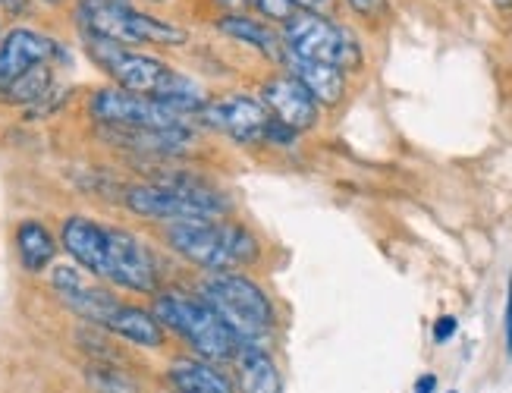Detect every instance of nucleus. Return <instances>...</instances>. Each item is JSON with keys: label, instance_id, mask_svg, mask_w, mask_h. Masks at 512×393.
I'll return each mask as SVG.
<instances>
[{"label": "nucleus", "instance_id": "obj_4", "mask_svg": "<svg viewBox=\"0 0 512 393\" xmlns=\"http://www.w3.org/2000/svg\"><path fill=\"white\" fill-rule=\"evenodd\" d=\"M126 208L151 221L180 224V221H214L224 217L227 199L189 177H164L148 186H132L126 192Z\"/></svg>", "mask_w": 512, "mask_h": 393}, {"label": "nucleus", "instance_id": "obj_15", "mask_svg": "<svg viewBox=\"0 0 512 393\" xmlns=\"http://www.w3.org/2000/svg\"><path fill=\"white\" fill-rule=\"evenodd\" d=\"M286 63H289V76L299 79L305 85V92L315 98L318 104H340L343 95H346V73L330 67V63H318V60H302V57H293L286 54Z\"/></svg>", "mask_w": 512, "mask_h": 393}, {"label": "nucleus", "instance_id": "obj_27", "mask_svg": "<svg viewBox=\"0 0 512 393\" xmlns=\"http://www.w3.org/2000/svg\"><path fill=\"white\" fill-rule=\"evenodd\" d=\"M506 353L512 356V280H509V296H506Z\"/></svg>", "mask_w": 512, "mask_h": 393}, {"label": "nucleus", "instance_id": "obj_25", "mask_svg": "<svg viewBox=\"0 0 512 393\" xmlns=\"http://www.w3.org/2000/svg\"><path fill=\"white\" fill-rule=\"evenodd\" d=\"M299 13H315V16H330L337 0H289Z\"/></svg>", "mask_w": 512, "mask_h": 393}, {"label": "nucleus", "instance_id": "obj_31", "mask_svg": "<svg viewBox=\"0 0 512 393\" xmlns=\"http://www.w3.org/2000/svg\"><path fill=\"white\" fill-rule=\"evenodd\" d=\"M41 4H51V7H57V4H66V0H41Z\"/></svg>", "mask_w": 512, "mask_h": 393}, {"label": "nucleus", "instance_id": "obj_21", "mask_svg": "<svg viewBox=\"0 0 512 393\" xmlns=\"http://www.w3.org/2000/svg\"><path fill=\"white\" fill-rule=\"evenodd\" d=\"M48 89H51V63H41V67H35L32 73L22 76L4 98L13 104H32L41 95H48Z\"/></svg>", "mask_w": 512, "mask_h": 393}, {"label": "nucleus", "instance_id": "obj_33", "mask_svg": "<svg viewBox=\"0 0 512 393\" xmlns=\"http://www.w3.org/2000/svg\"><path fill=\"white\" fill-rule=\"evenodd\" d=\"M0 41H4V38H0Z\"/></svg>", "mask_w": 512, "mask_h": 393}, {"label": "nucleus", "instance_id": "obj_11", "mask_svg": "<svg viewBox=\"0 0 512 393\" xmlns=\"http://www.w3.org/2000/svg\"><path fill=\"white\" fill-rule=\"evenodd\" d=\"M57 54H60L57 41L35 29L7 32V38L0 41V95H7L22 76L41 67V63H51Z\"/></svg>", "mask_w": 512, "mask_h": 393}, {"label": "nucleus", "instance_id": "obj_22", "mask_svg": "<svg viewBox=\"0 0 512 393\" xmlns=\"http://www.w3.org/2000/svg\"><path fill=\"white\" fill-rule=\"evenodd\" d=\"M88 387L95 393H139L136 381L126 378L120 368H110V365L88 368Z\"/></svg>", "mask_w": 512, "mask_h": 393}, {"label": "nucleus", "instance_id": "obj_20", "mask_svg": "<svg viewBox=\"0 0 512 393\" xmlns=\"http://www.w3.org/2000/svg\"><path fill=\"white\" fill-rule=\"evenodd\" d=\"M170 381L180 393H236L224 375L205 362H176L170 368Z\"/></svg>", "mask_w": 512, "mask_h": 393}, {"label": "nucleus", "instance_id": "obj_5", "mask_svg": "<svg viewBox=\"0 0 512 393\" xmlns=\"http://www.w3.org/2000/svg\"><path fill=\"white\" fill-rule=\"evenodd\" d=\"M154 318L167 324L170 331L180 334L195 353L205 359L224 362V359L236 356V349H239V340L227 327V321L198 296L167 290L154 299Z\"/></svg>", "mask_w": 512, "mask_h": 393}, {"label": "nucleus", "instance_id": "obj_32", "mask_svg": "<svg viewBox=\"0 0 512 393\" xmlns=\"http://www.w3.org/2000/svg\"><path fill=\"white\" fill-rule=\"evenodd\" d=\"M151 4H161V0H151Z\"/></svg>", "mask_w": 512, "mask_h": 393}, {"label": "nucleus", "instance_id": "obj_16", "mask_svg": "<svg viewBox=\"0 0 512 393\" xmlns=\"http://www.w3.org/2000/svg\"><path fill=\"white\" fill-rule=\"evenodd\" d=\"M239 390L242 393H280V371L274 359L267 356L264 343H239Z\"/></svg>", "mask_w": 512, "mask_h": 393}, {"label": "nucleus", "instance_id": "obj_7", "mask_svg": "<svg viewBox=\"0 0 512 393\" xmlns=\"http://www.w3.org/2000/svg\"><path fill=\"white\" fill-rule=\"evenodd\" d=\"M283 45L293 57L330 63L337 70H359L362 67V48L355 35L333 23L330 16L315 13H296L283 26Z\"/></svg>", "mask_w": 512, "mask_h": 393}, {"label": "nucleus", "instance_id": "obj_13", "mask_svg": "<svg viewBox=\"0 0 512 393\" xmlns=\"http://www.w3.org/2000/svg\"><path fill=\"white\" fill-rule=\"evenodd\" d=\"M261 101L277 123L293 133H305L318 123V101L305 92V85L293 76H274L261 85Z\"/></svg>", "mask_w": 512, "mask_h": 393}, {"label": "nucleus", "instance_id": "obj_24", "mask_svg": "<svg viewBox=\"0 0 512 393\" xmlns=\"http://www.w3.org/2000/svg\"><path fill=\"white\" fill-rule=\"evenodd\" d=\"M346 7L362 19H377L387 13V0H346Z\"/></svg>", "mask_w": 512, "mask_h": 393}, {"label": "nucleus", "instance_id": "obj_14", "mask_svg": "<svg viewBox=\"0 0 512 393\" xmlns=\"http://www.w3.org/2000/svg\"><path fill=\"white\" fill-rule=\"evenodd\" d=\"M60 243L73 255L76 265H82L88 274L101 277L104 268V252H107V227L92 221V217L73 214L66 217L60 227Z\"/></svg>", "mask_w": 512, "mask_h": 393}, {"label": "nucleus", "instance_id": "obj_17", "mask_svg": "<svg viewBox=\"0 0 512 393\" xmlns=\"http://www.w3.org/2000/svg\"><path fill=\"white\" fill-rule=\"evenodd\" d=\"M107 331L129 340V343H136V346H161L164 343L161 321L151 312L136 309V305H126V302L117 309V315L110 318Z\"/></svg>", "mask_w": 512, "mask_h": 393}, {"label": "nucleus", "instance_id": "obj_18", "mask_svg": "<svg viewBox=\"0 0 512 393\" xmlns=\"http://www.w3.org/2000/svg\"><path fill=\"white\" fill-rule=\"evenodd\" d=\"M16 252H19L22 268L38 274V271H44L54 261L57 243H54L51 230L44 227V224H38V221H22L16 227Z\"/></svg>", "mask_w": 512, "mask_h": 393}, {"label": "nucleus", "instance_id": "obj_3", "mask_svg": "<svg viewBox=\"0 0 512 393\" xmlns=\"http://www.w3.org/2000/svg\"><path fill=\"white\" fill-rule=\"evenodd\" d=\"M167 243L173 252H180L186 261L211 274L252 265L261 252L258 239L246 227L220 221V217H214V221L167 224Z\"/></svg>", "mask_w": 512, "mask_h": 393}, {"label": "nucleus", "instance_id": "obj_2", "mask_svg": "<svg viewBox=\"0 0 512 393\" xmlns=\"http://www.w3.org/2000/svg\"><path fill=\"white\" fill-rule=\"evenodd\" d=\"M76 23L82 38L114 41L123 48L136 45H186L189 32L139 10L132 0H79Z\"/></svg>", "mask_w": 512, "mask_h": 393}, {"label": "nucleus", "instance_id": "obj_30", "mask_svg": "<svg viewBox=\"0 0 512 393\" xmlns=\"http://www.w3.org/2000/svg\"><path fill=\"white\" fill-rule=\"evenodd\" d=\"M217 4H224V7H239V4H246V0H217Z\"/></svg>", "mask_w": 512, "mask_h": 393}, {"label": "nucleus", "instance_id": "obj_29", "mask_svg": "<svg viewBox=\"0 0 512 393\" xmlns=\"http://www.w3.org/2000/svg\"><path fill=\"white\" fill-rule=\"evenodd\" d=\"M0 7H4L7 13H26L29 0H0Z\"/></svg>", "mask_w": 512, "mask_h": 393}, {"label": "nucleus", "instance_id": "obj_1", "mask_svg": "<svg viewBox=\"0 0 512 393\" xmlns=\"http://www.w3.org/2000/svg\"><path fill=\"white\" fill-rule=\"evenodd\" d=\"M85 51L110 79L117 82V89L158 98L186 117L198 114L205 107L202 89H198L192 79H186L183 73L170 70L158 57H148L132 48L114 45V41H98V38H85Z\"/></svg>", "mask_w": 512, "mask_h": 393}, {"label": "nucleus", "instance_id": "obj_10", "mask_svg": "<svg viewBox=\"0 0 512 393\" xmlns=\"http://www.w3.org/2000/svg\"><path fill=\"white\" fill-rule=\"evenodd\" d=\"M202 120L217 129V133L230 136L239 145H255V142H267V129H271L274 117L267 114V107L249 95L233 92V95H220L214 101H205Z\"/></svg>", "mask_w": 512, "mask_h": 393}, {"label": "nucleus", "instance_id": "obj_28", "mask_svg": "<svg viewBox=\"0 0 512 393\" xmlns=\"http://www.w3.org/2000/svg\"><path fill=\"white\" fill-rule=\"evenodd\" d=\"M437 390V378L434 375H421L415 384V393H434Z\"/></svg>", "mask_w": 512, "mask_h": 393}, {"label": "nucleus", "instance_id": "obj_26", "mask_svg": "<svg viewBox=\"0 0 512 393\" xmlns=\"http://www.w3.org/2000/svg\"><path fill=\"white\" fill-rule=\"evenodd\" d=\"M456 318L453 315H443V318H437V324H434V340L437 343H447L453 334H456Z\"/></svg>", "mask_w": 512, "mask_h": 393}, {"label": "nucleus", "instance_id": "obj_23", "mask_svg": "<svg viewBox=\"0 0 512 393\" xmlns=\"http://www.w3.org/2000/svg\"><path fill=\"white\" fill-rule=\"evenodd\" d=\"M246 4L258 13V16H267V23H280L286 26L289 19H293L299 10L289 4V0H246Z\"/></svg>", "mask_w": 512, "mask_h": 393}, {"label": "nucleus", "instance_id": "obj_8", "mask_svg": "<svg viewBox=\"0 0 512 393\" xmlns=\"http://www.w3.org/2000/svg\"><path fill=\"white\" fill-rule=\"evenodd\" d=\"M92 117L110 129H186V114L170 104L126 89H101L92 98Z\"/></svg>", "mask_w": 512, "mask_h": 393}, {"label": "nucleus", "instance_id": "obj_6", "mask_svg": "<svg viewBox=\"0 0 512 393\" xmlns=\"http://www.w3.org/2000/svg\"><path fill=\"white\" fill-rule=\"evenodd\" d=\"M202 299L227 321V327L236 334L239 343H261V337L271 331L274 309L255 280L220 271L211 274L202 287Z\"/></svg>", "mask_w": 512, "mask_h": 393}, {"label": "nucleus", "instance_id": "obj_19", "mask_svg": "<svg viewBox=\"0 0 512 393\" xmlns=\"http://www.w3.org/2000/svg\"><path fill=\"white\" fill-rule=\"evenodd\" d=\"M217 29H220V32H227V35H233V38H239V41H246V45L258 48V51L267 54V57L280 60L283 41H280L271 29H267V23H261V19H255V16L230 13V16L220 19Z\"/></svg>", "mask_w": 512, "mask_h": 393}, {"label": "nucleus", "instance_id": "obj_12", "mask_svg": "<svg viewBox=\"0 0 512 393\" xmlns=\"http://www.w3.org/2000/svg\"><path fill=\"white\" fill-rule=\"evenodd\" d=\"M51 283H54L57 296L66 302V309H73L79 318L101 324V327H107L110 318H114L117 309L123 305L114 293H107L104 287H98V283L88 280L79 268H70V265L54 268Z\"/></svg>", "mask_w": 512, "mask_h": 393}, {"label": "nucleus", "instance_id": "obj_9", "mask_svg": "<svg viewBox=\"0 0 512 393\" xmlns=\"http://www.w3.org/2000/svg\"><path fill=\"white\" fill-rule=\"evenodd\" d=\"M101 277L136 293L158 290V265H154V255L148 252V246L139 236H132L129 230H120V227H107V252H104Z\"/></svg>", "mask_w": 512, "mask_h": 393}]
</instances>
